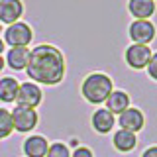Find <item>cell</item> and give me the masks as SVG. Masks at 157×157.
<instances>
[{"instance_id": "6da1fadb", "label": "cell", "mask_w": 157, "mask_h": 157, "mask_svg": "<svg viewBox=\"0 0 157 157\" xmlns=\"http://www.w3.org/2000/svg\"><path fill=\"white\" fill-rule=\"evenodd\" d=\"M28 77L32 82L45 86H55L65 78L67 65L61 49L51 43H39L37 47L29 49V61L26 67Z\"/></svg>"}, {"instance_id": "7a4b0ae2", "label": "cell", "mask_w": 157, "mask_h": 157, "mask_svg": "<svg viewBox=\"0 0 157 157\" xmlns=\"http://www.w3.org/2000/svg\"><path fill=\"white\" fill-rule=\"evenodd\" d=\"M114 90V81L106 73H90L81 82V94L88 104H104Z\"/></svg>"}, {"instance_id": "3957f363", "label": "cell", "mask_w": 157, "mask_h": 157, "mask_svg": "<svg viewBox=\"0 0 157 157\" xmlns=\"http://www.w3.org/2000/svg\"><path fill=\"white\" fill-rule=\"evenodd\" d=\"M4 32V43L10 47H28L29 43H32V39H33V29L29 24L26 22H16V24H10V26L6 29H2Z\"/></svg>"}, {"instance_id": "277c9868", "label": "cell", "mask_w": 157, "mask_h": 157, "mask_svg": "<svg viewBox=\"0 0 157 157\" xmlns=\"http://www.w3.org/2000/svg\"><path fill=\"white\" fill-rule=\"evenodd\" d=\"M12 114V124H14V132H20V134H29L37 128L39 116L33 108H26V106H20L16 104L10 110Z\"/></svg>"}, {"instance_id": "5b68a950", "label": "cell", "mask_w": 157, "mask_h": 157, "mask_svg": "<svg viewBox=\"0 0 157 157\" xmlns=\"http://www.w3.org/2000/svg\"><path fill=\"white\" fill-rule=\"evenodd\" d=\"M151 55H153V51H151L149 45L130 43V45L126 47V51H124V61H126V65L130 69H134V71H141V69L147 67Z\"/></svg>"}, {"instance_id": "8992f818", "label": "cell", "mask_w": 157, "mask_h": 157, "mask_svg": "<svg viewBox=\"0 0 157 157\" xmlns=\"http://www.w3.org/2000/svg\"><path fill=\"white\" fill-rule=\"evenodd\" d=\"M128 36H130L132 43H141V45H149L155 39V24L151 20H134L128 26Z\"/></svg>"}, {"instance_id": "52a82bcc", "label": "cell", "mask_w": 157, "mask_h": 157, "mask_svg": "<svg viewBox=\"0 0 157 157\" xmlns=\"http://www.w3.org/2000/svg\"><path fill=\"white\" fill-rule=\"evenodd\" d=\"M43 100V90L37 82H20V88H18V96H16V104L20 106H26V108H36L41 104Z\"/></svg>"}, {"instance_id": "ba28073f", "label": "cell", "mask_w": 157, "mask_h": 157, "mask_svg": "<svg viewBox=\"0 0 157 157\" xmlns=\"http://www.w3.org/2000/svg\"><path fill=\"white\" fill-rule=\"evenodd\" d=\"M116 124L120 126V130H128V132L137 134V132H141L144 126H145V114L140 110V108L130 106L116 118Z\"/></svg>"}, {"instance_id": "9c48e42d", "label": "cell", "mask_w": 157, "mask_h": 157, "mask_svg": "<svg viewBox=\"0 0 157 157\" xmlns=\"http://www.w3.org/2000/svg\"><path fill=\"white\" fill-rule=\"evenodd\" d=\"M90 126H92V130H94L96 134L106 136V134H110V132L114 130L116 116L112 114L110 110H106V108H96V110L92 112V116H90Z\"/></svg>"}, {"instance_id": "30bf717a", "label": "cell", "mask_w": 157, "mask_h": 157, "mask_svg": "<svg viewBox=\"0 0 157 157\" xmlns=\"http://www.w3.org/2000/svg\"><path fill=\"white\" fill-rule=\"evenodd\" d=\"M49 149V141L45 136L41 134H32L24 140L22 144V151L26 157H45Z\"/></svg>"}, {"instance_id": "8fae6325", "label": "cell", "mask_w": 157, "mask_h": 157, "mask_svg": "<svg viewBox=\"0 0 157 157\" xmlns=\"http://www.w3.org/2000/svg\"><path fill=\"white\" fill-rule=\"evenodd\" d=\"M24 16L22 0H0V24H16Z\"/></svg>"}, {"instance_id": "7c38bea8", "label": "cell", "mask_w": 157, "mask_h": 157, "mask_svg": "<svg viewBox=\"0 0 157 157\" xmlns=\"http://www.w3.org/2000/svg\"><path fill=\"white\" fill-rule=\"evenodd\" d=\"M157 10L155 0H128V12L134 20H149Z\"/></svg>"}, {"instance_id": "4fadbf2b", "label": "cell", "mask_w": 157, "mask_h": 157, "mask_svg": "<svg viewBox=\"0 0 157 157\" xmlns=\"http://www.w3.org/2000/svg\"><path fill=\"white\" fill-rule=\"evenodd\" d=\"M112 145L120 153H130L137 147V134L128 130H116L112 134Z\"/></svg>"}, {"instance_id": "5bb4252c", "label": "cell", "mask_w": 157, "mask_h": 157, "mask_svg": "<svg viewBox=\"0 0 157 157\" xmlns=\"http://www.w3.org/2000/svg\"><path fill=\"white\" fill-rule=\"evenodd\" d=\"M29 61V47H10L6 51L4 63L14 71H26Z\"/></svg>"}, {"instance_id": "9a60e30c", "label": "cell", "mask_w": 157, "mask_h": 157, "mask_svg": "<svg viewBox=\"0 0 157 157\" xmlns=\"http://www.w3.org/2000/svg\"><path fill=\"white\" fill-rule=\"evenodd\" d=\"M130 106H132L130 94H128L126 90H116V88L110 92V96H108L106 102H104V108L110 110L114 116H120L122 112H124L126 108H130Z\"/></svg>"}, {"instance_id": "2e32d148", "label": "cell", "mask_w": 157, "mask_h": 157, "mask_svg": "<svg viewBox=\"0 0 157 157\" xmlns=\"http://www.w3.org/2000/svg\"><path fill=\"white\" fill-rule=\"evenodd\" d=\"M18 88H20V81H18V78L2 77V78H0V102H4V104H12V102H16Z\"/></svg>"}, {"instance_id": "e0dca14e", "label": "cell", "mask_w": 157, "mask_h": 157, "mask_svg": "<svg viewBox=\"0 0 157 157\" xmlns=\"http://www.w3.org/2000/svg\"><path fill=\"white\" fill-rule=\"evenodd\" d=\"M14 132V124H12V114L8 108L0 106V140H6L12 136Z\"/></svg>"}, {"instance_id": "ac0fdd59", "label": "cell", "mask_w": 157, "mask_h": 157, "mask_svg": "<svg viewBox=\"0 0 157 157\" xmlns=\"http://www.w3.org/2000/svg\"><path fill=\"white\" fill-rule=\"evenodd\" d=\"M45 157H71V149L65 141H53V144H49Z\"/></svg>"}, {"instance_id": "d6986e66", "label": "cell", "mask_w": 157, "mask_h": 157, "mask_svg": "<svg viewBox=\"0 0 157 157\" xmlns=\"http://www.w3.org/2000/svg\"><path fill=\"white\" fill-rule=\"evenodd\" d=\"M145 71H147V75H149L151 81H155L157 82V51L151 55L149 59V63H147V67H145Z\"/></svg>"}, {"instance_id": "ffe728a7", "label": "cell", "mask_w": 157, "mask_h": 157, "mask_svg": "<svg viewBox=\"0 0 157 157\" xmlns=\"http://www.w3.org/2000/svg\"><path fill=\"white\" fill-rule=\"evenodd\" d=\"M71 157H94V151L88 145H77L75 149L71 151Z\"/></svg>"}, {"instance_id": "44dd1931", "label": "cell", "mask_w": 157, "mask_h": 157, "mask_svg": "<svg viewBox=\"0 0 157 157\" xmlns=\"http://www.w3.org/2000/svg\"><path fill=\"white\" fill-rule=\"evenodd\" d=\"M140 157H157V145H147Z\"/></svg>"}, {"instance_id": "7402d4cb", "label": "cell", "mask_w": 157, "mask_h": 157, "mask_svg": "<svg viewBox=\"0 0 157 157\" xmlns=\"http://www.w3.org/2000/svg\"><path fill=\"white\" fill-rule=\"evenodd\" d=\"M6 51V43H4V39L0 37V55H2V53Z\"/></svg>"}, {"instance_id": "603a6c76", "label": "cell", "mask_w": 157, "mask_h": 157, "mask_svg": "<svg viewBox=\"0 0 157 157\" xmlns=\"http://www.w3.org/2000/svg\"><path fill=\"white\" fill-rule=\"evenodd\" d=\"M4 67H6V63H4V57L0 55V73H2V69H4Z\"/></svg>"}, {"instance_id": "cb8c5ba5", "label": "cell", "mask_w": 157, "mask_h": 157, "mask_svg": "<svg viewBox=\"0 0 157 157\" xmlns=\"http://www.w3.org/2000/svg\"><path fill=\"white\" fill-rule=\"evenodd\" d=\"M0 32H2V24H0Z\"/></svg>"}]
</instances>
